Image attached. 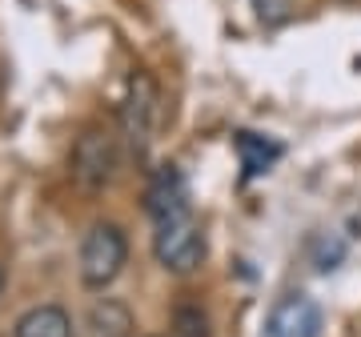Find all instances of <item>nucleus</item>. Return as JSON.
<instances>
[{
  "label": "nucleus",
  "mask_w": 361,
  "mask_h": 337,
  "mask_svg": "<svg viewBox=\"0 0 361 337\" xmlns=\"http://www.w3.org/2000/svg\"><path fill=\"white\" fill-rule=\"evenodd\" d=\"M0 289H4V273H0Z\"/></svg>",
  "instance_id": "nucleus-10"
},
{
  "label": "nucleus",
  "mask_w": 361,
  "mask_h": 337,
  "mask_svg": "<svg viewBox=\"0 0 361 337\" xmlns=\"http://www.w3.org/2000/svg\"><path fill=\"white\" fill-rule=\"evenodd\" d=\"M16 337H73V317L61 305H37L16 321Z\"/></svg>",
  "instance_id": "nucleus-7"
},
{
  "label": "nucleus",
  "mask_w": 361,
  "mask_h": 337,
  "mask_svg": "<svg viewBox=\"0 0 361 337\" xmlns=\"http://www.w3.org/2000/svg\"><path fill=\"white\" fill-rule=\"evenodd\" d=\"M233 149H237V157H241V173L249 177H261V173H269L273 161H281V145L269 141V137H257V133H237L233 137Z\"/></svg>",
  "instance_id": "nucleus-6"
},
{
  "label": "nucleus",
  "mask_w": 361,
  "mask_h": 337,
  "mask_svg": "<svg viewBox=\"0 0 361 337\" xmlns=\"http://www.w3.org/2000/svg\"><path fill=\"white\" fill-rule=\"evenodd\" d=\"M169 337H209V313L201 305H177L169 317Z\"/></svg>",
  "instance_id": "nucleus-9"
},
{
  "label": "nucleus",
  "mask_w": 361,
  "mask_h": 337,
  "mask_svg": "<svg viewBox=\"0 0 361 337\" xmlns=\"http://www.w3.org/2000/svg\"><path fill=\"white\" fill-rule=\"evenodd\" d=\"M153 253L169 273H193L205 261V233L193 209L153 221Z\"/></svg>",
  "instance_id": "nucleus-1"
},
{
  "label": "nucleus",
  "mask_w": 361,
  "mask_h": 337,
  "mask_svg": "<svg viewBox=\"0 0 361 337\" xmlns=\"http://www.w3.org/2000/svg\"><path fill=\"white\" fill-rule=\"evenodd\" d=\"M313 317H317V313H313L301 298H289L273 310V321H269V329H265V337H297L301 329H310Z\"/></svg>",
  "instance_id": "nucleus-8"
},
{
  "label": "nucleus",
  "mask_w": 361,
  "mask_h": 337,
  "mask_svg": "<svg viewBox=\"0 0 361 337\" xmlns=\"http://www.w3.org/2000/svg\"><path fill=\"white\" fill-rule=\"evenodd\" d=\"M116 168V137L109 129H85L73 145V177L85 189H101L113 181Z\"/></svg>",
  "instance_id": "nucleus-4"
},
{
  "label": "nucleus",
  "mask_w": 361,
  "mask_h": 337,
  "mask_svg": "<svg viewBox=\"0 0 361 337\" xmlns=\"http://www.w3.org/2000/svg\"><path fill=\"white\" fill-rule=\"evenodd\" d=\"M157 117H161V89H157V80L137 68L129 77V92H125V109H121V121H125V137H129L133 153L141 157L149 149L157 133Z\"/></svg>",
  "instance_id": "nucleus-3"
},
{
  "label": "nucleus",
  "mask_w": 361,
  "mask_h": 337,
  "mask_svg": "<svg viewBox=\"0 0 361 337\" xmlns=\"http://www.w3.org/2000/svg\"><path fill=\"white\" fill-rule=\"evenodd\" d=\"M145 209H149L153 221L169 217V213H180V209H193V201H189V181H185V173L177 165L153 168V177L145 185Z\"/></svg>",
  "instance_id": "nucleus-5"
},
{
  "label": "nucleus",
  "mask_w": 361,
  "mask_h": 337,
  "mask_svg": "<svg viewBox=\"0 0 361 337\" xmlns=\"http://www.w3.org/2000/svg\"><path fill=\"white\" fill-rule=\"evenodd\" d=\"M129 261V241L113 221H97L80 241V281L89 289H104L116 281V273Z\"/></svg>",
  "instance_id": "nucleus-2"
}]
</instances>
